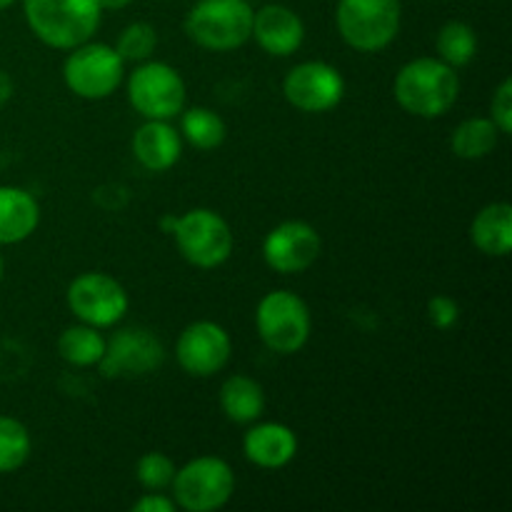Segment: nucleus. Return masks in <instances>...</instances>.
I'll return each mask as SVG.
<instances>
[{"instance_id": "4468645a", "label": "nucleus", "mask_w": 512, "mask_h": 512, "mask_svg": "<svg viewBox=\"0 0 512 512\" xmlns=\"http://www.w3.org/2000/svg\"><path fill=\"white\" fill-rule=\"evenodd\" d=\"M320 250V233L305 220H285L275 225L263 240L265 265L280 275L305 273L320 258Z\"/></svg>"}, {"instance_id": "6ab92c4d", "label": "nucleus", "mask_w": 512, "mask_h": 512, "mask_svg": "<svg viewBox=\"0 0 512 512\" xmlns=\"http://www.w3.org/2000/svg\"><path fill=\"white\" fill-rule=\"evenodd\" d=\"M470 240L488 258H508L512 250L510 203H488L470 225Z\"/></svg>"}, {"instance_id": "20e7f679", "label": "nucleus", "mask_w": 512, "mask_h": 512, "mask_svg": "<svg viewBox=\"0 0 512 512\" xmlns=\"http://www.w3.org/2000/svg\"><path fill=\"white\" fill-rule=\"evenodd\" d=\"M253 13L250 0H198L185 15V35L198 48L230 53L253 35Z\"/></svg>"}, {"instance_id": "ddd939ff", "label": "nucleus", "mask_w": 512, "mask_h": 512, "mask_svg": "<svg viewBox=\"0 0 512 512\" xmlns=\"http://www.w3.org/2000/svg\"><path fill=\"white\" fill-rule=\"evenodd\" d=\"M230 355H233V340L228 330L213 320H195L185 325L175 343L178 365L193 378L218 375L230 363Z\"/></svg>"}, {"instance_id": "7c9ffc66", "label": "nucleus", "mask_w": 512, "mask_h": 512, "mask_svg": "<svg viewBox=\"0 0 512 512\" xmlns=\"http://www.w3.org/2000/svg\"><path fill=\"white\" fill-rule=\"evenodd\" d=\"M135 0H98L100 10H125L128 5H133Z\"/></svg>"}, {"instance_id": "f03ea898", "label": "nucleus", "mask_w": 512, "mask_h": 512, "mask_svg": "<svg viewBox=\"0 0 512 512\" xmlns=\"http://www.w3.org/2000/svg\"><path fill=\"white\" fill-rule=\"evenodd\" d=\"M30 33L55 50H73L98 33L103 10L98 0H23Z\"/></svg>"}, {"instance_id": "aec40b11", "label": "nucleus", "mask_w": 512, "mask_h": 512, "mask_svg": "<svg viewBox=\"0 0 512 512\" xmlns=\"http://www.w3.org/2000/svg\"><path fill=\"white\" fill-rule=\"evenodd\" d=\"M220 410L230 423L250 425L263 418L265 390L250 375H230L220 385Z\"/></svg>"}, {"instance_id": "bb28decb", "label": "nucleus", "mask_w": 512, "mask_h": 512, "mask_svg": "<svg viewBox=\"0 0 512 512\" xmlns=\"http://www.w3.org/2000/svg\"><path fill=\"white\" fill-rule=\"evenodd\" d=\"M175 470L178 468H175L173 458L153 450V453H145L143 458L138 460V465H135V478H138V483L143 485L145 490L160 493V490H168L170 485H173Z\"/></svg>"}, {"instance_id": "9b49d317", "label": "nucleus", "mask_w": 512, "mask_h": 512, "mask_svg": "<svg viewBox=\"0 0 512 512\" xmlns=\"http://www.w3.org/2000/svg\"><path fill=\"white\" fill-rule=\"evenodd\" d=\"M165 360V345L153 330L123 328L113 333V338L105 340V353L100 358L98 368L103 378H143V375L160 370Z\"/></svg>"}, {"instance_id": "f8f14e48", "label": "nucleus", "mask_w": 512, "mask_h": 512, "mask_svg": "<svg viewBox=\"0 0 512 512\" xmlns=\"http://www.w3.org/2000/svg\"><path fill=\"white\" fill-rule=\"evenodd\" d=\"M283 95L300 113H330L345 95V78L325 60H305L283 80Z\"/></svg>"}, {"instance_id": "9d476101", "label": "nucleus", "mask_w": 512, "mask_h": 512, "mask_svg": "<svg viewBox=\"0 0 512 512\" xmlns=\"http://www.w3.org/2000/svg\"><path fill=\"white\" fill-rule=\"evenodd\" d=\"M65 303L80 323L100 330L118 325L130 308V298L123 285L113 275L100 270L75 275L65 293Z\"/></svg>"}, {"instance_id": "f3484780", "label": "nucleus", "mask_w": 512, "mask_h": 512, "mask_svg": "<svg viewBox=\"0 0 512 512\" xmlns=\"http://www.w3.org/2000/svg\"><path fill=\"white\" fill-rule=\"evenodd\" d=\"M135 160L150 173H165L183 155V135L170 125V120H145L133 133Z\"/></svg>"}, {"instance_id": "a878e982", "label": "nucleus", "mask_w": 512, "mask_h": 512, "mask_svg": "<svg viewBox=\"0 0 512 512\" xmlns=\"http://www.w3.org/2000/svg\"><path fill=\"white\" fill-rule=\"evenodd\" d=\"M155 48H158V33L150 23H130L120 30L118 43H115V50H118L120 58L125 63H145V60L153 58Z\"/></svg>"}, {"instance_id": "a211bd4d", "label": "nucleus", "mask_w": 512, "mask_h": 512, "mask_svg": "<svg viewBox=\"0 0 512 512\" xmlns=\"http://www.w3.org/2000/svg\"><path fill=\"white\" fill-rule=\"evenodd\" d=\"M40 225V205L33 193L18 185H0V245L28 240Z\"/></svg>"}, {"instance_id": "f257e3e1", "label": "nucleus", "mask_w": 512, "mask_h": 512, "mask_svg": "<svg viewBox=\"0 0 512 512\" xmlns=\"http://www.w3.org/2000/svg\"><path fill=\"white\" fill-rule=\"evenodd\" d=\"M393 95L405 113L415 118H443L460 95V78L455 68L440 58L408 60L393 80Z\"/></svg>"}, {"instance_id": "c756f323", "label": "nucleus", "mask_w": 512, "mask_h": 512, "mask_svg": "<svg viewBox=\"0 0 512 512\" xmlns=\"http://www.w3.org/2000/svg\"><path fill=\"white\" fill-rule=\"evenodd\" d=\"M175 500L168 498V495L160 490V493H145L143 498L135 500L133 503V512H175Z\"/></svg>"}, {"instance_id": "7ed1b4c3", "label": "nucleus", "mask_w": 512, "mask_h": 512, "mask_svg": "<svg viewBox=\"0 0 512 512\" xmlns=\"http://www.w3.org/2000/svg\"><path fill=\"white\" fill-rule=\"evenodd\" d=\"M160 228L175 240L178 253L193 268H220L233 255V230L223 215L210 208H193L185 215H163Z\"/></svg>"}, {"instance_id": "b1692460", "label": "nucleus", "mask_w": 512, "mask_h": 512, "mask_svg": "<svg viewBox=\"0 0 512 512\" xmlns=\"http://www.w3.org/2000/svg\"><path fill=\"white\" fill-rule=\"evenodd\" d=\"M435 50H438V58L443 63H448L450 68H465L475 60L478 55V35L463 20H448L443 28L438 30V38H435Z\"/></svg>"}, {"instance_id": "5701e85b", "label": "nucleus", "mask_w": 512, "mask_h": 512, "mask_svg": "<svg viewBox=\"0 0 512 512\" xmlns=\"http://www.w3.org/2000/svg\"><path fill=\"white\" fill-rule=\"evenodd\" d=\"M500 130L490 118H468L453 130L450 148L463 160H480L498 148Z\"/></svg>"}, {"instance_id": "1a4fd4ad", "label": "nucleus", "mask_w": 512, "mask_h": 512, "mask_svg": "<svg viewBox=\"0 0 512 512\" xmlns=\"http://www.w3.org/2000/svg\"><path fill=\"white\" fill-rule=\"evenodd\" d=\"M128 100L145 120H173L183 113L188 90L173 65L163 60H145L128 78Z\"/></svg>"}, {"instance_id": "dca6fc26", "label": "nucleus", "mask_w": 512, "mask_h": 512, "mask_svg": "<svg viewBox=\"0 0 512 512\" xmlns=\"http://www.w3.org/2000/svg\"><path fill=\"white\" fill-rule=\"evenodd\" d=\"M243 453L255 468L280 470L298 455V435L283 423H258L245 433Z\"/></svg>"}, {"instance_id": "c85d7f7f", "label": "nucleus", "mask_w": 512, "mask_h": 512, "mask_svg": "<svg viewBox=\"0 0 512 512\" xmlns=\"http://www.w3.org/2000/svg\"><path fill=\"white\" fill-rule=\"evenodd\" d=\"M428 318L438 330H450L460 320V305L450 295H435L428 300Z\"/></svg>"}, {"instance_id": "6e6552de", "label": "nucleus", "mask_w": 512, "mask_h": 512, "mask_svg": "<svg viewBox=\"0 0 512 512\" xmlns=\"http://www.w3.org/2000/svg\"><path fill=\"white\" fill-rule=\"evenodd\" d=\"M173 500L188 512H215L230 503L235 493L233 468L223 458L200 455L175 470Z\"/></svg>"}, {"instance_id": "4be33fe9", "label": "nucleus", "mask_w": 512, "mask_h": 512, "mask_svg": "<svg viewBox=\"0 0 512 512\" xmlns=\"http://www.w3.org/2000/svg\"><path fill=\"white\" fill-rule=\"evenodd\" d=\"M180 115H183L180 118V135L195 150H215L228 138V125L213 108L195 105V108H183Z\"/></svg>"}, {"instance_id": "473e14b6", "label": "nucleus", "mask_w": 512, "mask_h": 512, "mask_svg": "<svg viewBox=\"0 0 512 512\" xmlns=\"http://www.w3.org/2000/svg\"><path fill=\"white\" fill-rule=\"evenodd\" d=\"M0 280H3V255H0Z\"/></svg>"}, {"instance_id": "cd10ccee", "label": "nucleus", "mask_w": 512, "mask_h": 512, "mask_svg": "<svg viewBox=\"0 0 512 512\" xmlns=\"http://www.w3.org/2000/svg\"><path fill=\"white\" fill-rule=\"evenodd\" d=\"M490 120L495 123V128L500 130V135L512 133V80L505 78L498 85V90L493 93L490 100Z\"/></svg>"}, {"instance_id": "0eeeda50", "label": "nucleus", "mask_w": 512, "mask_h": 512, "mask_svg": "<svg viewBox=\"0 0 512 512\" xmlns=\"http://www.w3.org/2000/svg\"><path fill=\"white\" fill-rule=\"evenodd\" d=\"M125 60L108 43H80L63 63V80L73 95L83 100H105L120 88Z\"/></svg>"}, {"instance_id": "2f4dec72", "label": "nucleus", "mask_w": 512, "mask_h": 512, "mask_svg": "<svg viewBox=\"0 0 512 512\" xmlns=\"http://www.w3.org/2000/svg\"><path fill=\"white\" fill-rule=\"evenodd\" d=\"M13 3L15 0H0V13H3V10H8Z\"/></svg>"}, {"instance_id": "393cba45", "label": "nucleus", "mask_w": 512, "mask_h": 512, "mask_svg": "<svg viewBox=\"0 0 512 512\" xmlns=\"http://www.w3.org/2000/svg\"><path fill=\"white\" fill-rule=\"evenodd\" d=\"M30 453H33V440L28 428L10 415H0V475L23 468Z\"/></svg>"}, {"instance_id": "39448f33", "label": "nucleus", "mask_w": 512, "mask_h": 512, "mask_svg": "<svg viewBox=\"0 0 512 512\" xmlns=\"http://www.w3.org/2000/svg\"><path fill=\"white\" fill-rule=\"evenodd\" d=\"M400 0H338L335 25L340 38L358 53H380L400 33Z\"/></svg>"}, {"instance_id": "412c9836", "label": "nucleus", "mask_w": 512, "mask_h": 512, "mask_svg": "<svg viewBox=\"0 0 512 512\" xmlns=\"http://www.w3.org/2000/svg\"><path fill=\"white\" fill-rule=\"evenodd\" d=\"M58 353L73 368H93L105 353V338L93 325H70L60 333Z\"/></svg>"}, {"instance_id": "2eb2a0df", "label": "nucleus", "mask_w": 512, "mask_h": 512, "mask_svg": "<svg viewBox=\"0 0 512 512\" xmlns=\"http://www.w3.org/2000/svg\"><path fill=\"white\" fill-rule=\"evenodd\" d=\"M260 50L273 58H290L305 40L303 18L288 5H265L253 13V35Z\"/></svg>"}, {"instance_id": "423d86ee", "label": "nucleus", "mask_w": 512, "mask_h": 512, "mask_svg": "<svg viewBox=\"0 0 512 512\" xmlns=\"http://www.w3.org/2000/svg\"><path fill=\"white\" fill-rule=\"evenodd\" d=\"M255 328L270 353L295 355L308 345L313 333L310 308L293 290H273L255 310Z\"/></svg>"}]
</instances>
